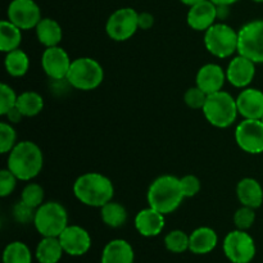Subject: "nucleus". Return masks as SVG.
Masks as SVG:
<instances>
[{
    "instance_id": "nucleus-1",
    "label": "nucleus",
    "mask_w": 263,
    "mask_h": 263,
    "mask_svg": "<svg viewBox=\"0 0 263 263\" xmlns=\"http://www.w3.org/2000/svg\"><path fill=\"white\" fill-rule=\"evenodd\" d=\"M72 190L80 203L92 208H102L115 197L113 182L99 172H86L79 176Z\"/></svg>"
},
{
    "instance_id": "nucleus-2",
    "label": "nucleus",
    "mask_w": 263,
    "mask_h": 263,
    "mask_svg": "<svg viewBox=\"0 0 263 263\" xmlns=\"http://www.w3.org/2000/svg\"><path fill=\"white\" fill-rule=\"evenodd\" d=\"M44 167V154L40 146L31 140L15 144L8 153L7 168L10 170L21 181H31L39 176Z\"/></svg>"
},
{
    "instance_id": "nucleus-3",
    "label": "nucleus",
    "mask_w": 263,
    "mask_h": 263,
    "mask_svg": "<svg viewBox=\"0 0 263 263\" xmlns=\"http://www.w3.org/2000/svg\"><path fill=\"white\" fill-rule=\"evenodd\" d=\"M146 199L149 207L159 211L164 216L175 212L185 199L180 179L172 175L157 177L149 186Z\"/></svg>"
},
{
    "instance_id": "nucleus-4",
    "label": "nucleus",
    "mask_w": 263,
    "mask_h": 263,
    "mask_svg": "<svg viewBox=\"0 0 263 263\" xmlns=\"http://www.w3.org/2000/svg\"><path fill=\"white\" fill-rule=\"evenodd\" d=\"M202 112L205 120L215 127H230L239 116L236 98L225 90L208 95Z\"/></svg>"
},
{
    "instance_id": "nucleus-5",
    "label": "nucleus",
    "mask_w": 263,
    "mask_h": 263,
    "mask_svg": "<svg viewBox=\"0 0 263 263\" xmlns=\"http://www.w3.org/2000/svg\"><path fill=\"white\" fill-rule=\"evenodd\" d=\"M67 80L73 89L90 91L98 89L103 84L104 69L97 59L80 57L72 61Z\"/></svg>"
},
{
    "instance_id": "nucleus-6",
    "label": "nucleus",
    "mask_w": 263,
    "mask_h": 263,
    "mask_svg": "<svg viewBox=\"0 0 263 263\" xmlns=\"http://www.w3.org/2000/svg\"><path fill=\"white\" fill-rule=\"evenodd\" d=\"M204 46L210 54L220 59L238 54L239 33L235 28L222 22H216L204 32Z\"/></svg>"
},
{
    "instance_id": "nucleus-7",
    "label": "nucleus",
    "mask_w": 263,
    "mask_h": 263,
    "mask_svg": "<svg viewBox=\"0 0 263 263\" xmlns=\"http://www.w3.org/2000/svg\"><path fill=\"white\" fill-rule=\"evenodd\" d=\"M33 226L41 236L58 238L68 226V213L58 202H44L36 210Z\"/></svg>"
},
{
    "instance_id": "nucleus-8",
    "label": "nucleus",
    "mask_w": 263,
    "mask_h": 263,
    "mask_svg": "<svg viewBox=\"0 0 263 263\" xmlns=\"http://www.w3.org/2000/svg\"><path fill=\"white\" fill-rule=\"evenodd\" d=\"M139 13L134 8L125 7L116 9L108 17L105 32L113 41L123 43L133 37L139 30Z\"/></svg>"
},
{
    "instance_id": "nucleus-9",
    "label": "nucleus",
    "mask_w": 263,
    "mask_h": 263,
    "mask_svg": "<svg viewBox=\"0 0 263 263\" xmlns=\"http://www.w3.org/2000/svg\"><path fill=\"white\" fill-rule=\"evenodd\" d=\"M223 253L231 263H249L256 256V243L248 231L235 230L230 231L223 239Z\"/></svg>"
},
{
    "instance_id": "nucleus-10",
    "label": "nucleus",
    "mask_w": 263,
    "mask_h": 263,
    "mask_svg": "<svg viewBox=\"0 0 263 263\" xmlns=\"http://www.w3.org/2000/svg\"><path fill=\"white\" fill-rule=\"evenodd\" d=\"M238 33V54L247 57L256 64H263V20L246 23Z\"/></svg>"
},
{
    "instance_id": "nucleus-11",
    "label": "nucleus",
    "mask_w": 263,
    "mask_h": 263,
    "mask_svg": "<svg viewBox=\"0 0 263 263\" xmlns=\"http://www.w3.org/2000/svg\"><path fill=\"white\" fill-rule=\"evenodd\" d=\"M41 18V9L35 0H12L8 5L7 20L22 31L35 28Z\"/></svg>"
},
{
    "instance_id": "nucleus-12",
    "label": "nucleus",
    "mask_w": 263,
    "mask_h": 263,
    "mask_svg": "<svg viewBox=\"0 0 263 263\" xmlns=\"http://www.w3.org/2000/svg\"><path fill=\"white\" fill-rule=\"evenodd\" d=\"M235 141L248 154L263 153V122L261 120H243L235 130Z\"/></svg>"
},
{
    "instance_id": "nucleus-13",
    "label": "nucleus",
    "mask_w": 263,
    "mask_h": 263,
    "mask_svg": "<svg viewBox=\"0 0 263 263\" xmlns=\"http://www.w3.org/2000/svg\"><path fill=\"white\" fill-rule=\"evenodd\" d=\"M72 59L62 46L45 48L41 55V67L50 80L67 79Z\"/></svg>"
},
{
    "instance_id": "nucleus-14",
    "label": "nucleus",
    "mask_w": 263,
    "mask_h": 263,
    "mask_svg": "<svg viewBox=\"0 0 263 263\" xmlns=\"http://www.w3.org/2000/svg\"><path fill=\"white\" fill-rule=\"evenodd\" d=\"M58 238L64 253L69 256H84L91 248V236L82 226L68 225Z\"/></svg>"
},
{
    "instance_id": "nucleus-15",
    "label": "nucleus",
    "mask_w": 263,
    "mask_h": 263,
    "mask_svg": "<svg viewBox=\"0 0 263 263\" xmlns=\"http://www.w3.org/2000/svg\"><path fill=\"white\" fill-rule=\"evenodd\" d=\"M256 76V63L241 54L233 57L226 68V79L230 85L238 89L249 87Z\"/></svg>"
},
{
    "instance_id": "nucleus-16",
    "label": "nucleus",
    "mask_w": 263,
    "mask_h": 263,
    "mask_svg": "<svg viewBox=\"0 0 263 263\" xmlns=\"http://www.w3.org/2000/svg\"><path fill=\"white\" fill-rule=\"evenodd\" d=\"M217 21V5L211 0H203L189 7L186 22L194 31L205 32Z\"/></svg>"
},
{
    "instance_id": "nucleus-17",
    "label": "nucleus",
    "mask_w": 263,
    "mask_h": 263,
    "mask_svg": "<svg viewBox=\"0 0 263 263\" xmlns=\"http://www.w3.org/2000/svg\"><path fill=\"white\" fill-rule=\"evenodd\" d=\"M226 79V71L216 63H207L200 67L195 76V85L207 95L223 90Z\"/></svg>"
},
{
    "instance_id": "nucleus-18",
    "label": "nucleus",
    "mask_w": 263,
    "mask_h": 263,
    "mask_svg": "<svg viewBox=\"0 0 263 263\" xmlns=\"http://www.w3.org/2000/svg\"><path fill=\"white\" fill-rule=\"evenodd\" d=\"M238 112L244 120H261L263 117V91L246 87L236 97Z\"/></svg>"
},
{
    "instance_id": "nucleus-19",
    "label": "nucleus",
    "mask_w": 263,
    "mask_h": 263,
    "mask_svg": "<svg viewBox=\"0 0 263 263\" xmlns=\"http://www.w3.org/2000/svg\"><path fill=\"white\" fill-rule=\"evenodd\" d=\"M134 223L141 236L153 238V236H158L163 231L166 220H164L163 213L148 205V208H144L136 213Z\"/></svg>"
},
{
    "instance_id": "nucleus-20",
    "label": "nucleus",
    "mask_w": 263,
    "mask_h": 263,
    "mask_svg": "<svg viewBox=\"0 0 263 263\" xmlns=\"http://www.w3.org/2000/svg\"><path fill=\"white\" fill-rule=\"evenodd\" d=\"M236 197L241 205L257 210L263 203V187L253 177H244L236 185Z\"/></svg>"
},
{
    "instance_id": "nucleus-21",
    "label": "nucleus",
    "mask_w": 263,
    "mask_h": 263,
    "mask_svg": "<svg viewBox=\"0 0 263 263\" xmlns=\"http://www.w3.org/2000/svg\"><path fill=\"white\" fill-rule=\"evenodd\" d=\"M189 251L194 254H208L217 247L218 235L212 228L202 226L189 235Z\"/></svg>"
},
{
    "instance_id": "nucleus-22",
    "label": "nucleus",
    "mask_w": 263,
    "mask_h": 263,
    "mask_svg": "<svg viewBox=\"0 0 263 263\" xmlns=\"http://www.w3.org/2000/svg\"><path fill=\"white\" fill-rule=\"evenodd\" d=\"M134 259L133 247L123 239L110 240L103 249L102 263H134Z\"/></svg>"
},
{
    "instance_id": "nucleus-23",
    "label": "nucleus",
    "mask_w": 263,
    "mask_h": 263,
    "mask_svg": "<svg viewBox=\"0 0 263 263\" xmlns=\"http://www.w3.org/2000/svg\"><path fill=\"white\" fill-rule=\"evenodd\" d=\"M35 32L37 41L45 48L58 46L63 39L62 26L59 25L58 21L49 17L41 18V21L35 27Z\"/></svg>"
},
{
    "instance_id": "nucleus-24",
    "label": "nucleus",
    "mask_w": 263,
    "mask_h": 263,
    "mask_svg": "<svg viewBox=\"0 0 263 263\" xmlns=\"http://www.w3.org/2000/svg\"><path fill=\"white\" fill-rule=\"evenodd\" d=\"M64 251L59 238L43 236L36 247L35 256L39 263H58L62 259Z\"/></svg>"
},
{
    "instance_id": "nucleus-25",
    "label": "nucleus",
    "mask_w": 263,
    "mask_h": 263,
    "mask_svg": "<svg viewBox=\"0 0 263 263\" xmlns=\"http://www.w3.org/2000/svg\"><path fill=\"white\" fill-rule=\"evenodd\" d=\"M22 44V30L8 20L0 22V50L3 53L20 49Z\"/></svg>"
},
{
    "instance_id": "nucleus-26",
    "label": "nucleus",
    "mask_w": 263,
    "mask_h": 263,
    "mask_svg": "<svg viewBox=\"0 0 263 263\" xmlns=\"http://www.w3.org/2000/svg\"><path fill=\"white\" fill-rule=\"evenodd\" d=\"M15 107L22 113L23 117H35L43 112L44 98L37 91L27 90V91H23L18 95Z\"/></svg>"
},
{
    "instance_id": "nucleus-27",
    "label": "nucleus",
    "mask_w": 263,
    "mask_h": 263,
    "mask_svg": "<svg viewBox=\"0 0 263 263\" xmlns=\"http://www.w3.org/2000/svg\"><path fill=\"white\" fill-rule=\"evenodd\" d=\"M5 71L12 77H23L30 69V58L22 49H15L5 54Z\"/></svg>"
},
{
    "instance_id": "nucleus-28",
    "label": "nucleus",
    "mask_w": 263,
    "mask_h": 263,
    "mask_svg": "<svg viewBox=\"0 0 263 263\" xmlns=\"http://www.w3.org/2000/svg\"><path fill=\"white\" fill-rule=\"evenodd\" d=\"M127 216L126 208L115 200H110L109 203L100 208V217L108 228L118 229L123 226L127 221Z\"/></svg>"
},
{
    "instance_id": "nucleus-29",
    "label": "nucleus",
    "mask_w": 263,
    "mask_h": 263,
    "mask_svg": "<svg viewBox=\"0 0 263 263\" xmlns=\"http://www.w3.org/2000/svg\"><path fill=\"white\" fill-rule=\"evenodd\" d=\"M3 263H32L31 249L22 241H12L3 252Z\"/></svg>"
},
{
    "instance_id": "nucleus-30",
    "label": "nucleus",
    "mask_w": 263,
    "mask_h": 263,
    "mask_svg": "<svg viewBox=\"0 0 263 263\" xmlns=\"http://www.w3.org/2000/svg\"><path fill=\"white\" fill-rule=\"evenodd\" d=\"M189 235L182 230H172L164 236V246L171 253L180 254L189 251Z\"/></svg>"
},
{
    "instance_id": "nucleus-31",
    "label": "nucleus",
    "mask_w": 263,
    "mask_h": 263,
    "mask_svg": "<svg viewBox=\"0 0 263 263\" xmlns=\"http://www.w3.org/2000/svg\"><path fill=\"white\" fill-rule=\"evenodd\" d=\"M44 198H45L44 187L36 182H28L21 193V200L33 210H37L43 204Z\"/></svg>"
},
{
    "instance_id": "nucleus-32",
    "label": "nucleus",
    "mask_w": 263,
    "mask_h": 263,
    "mask_svg": "<svg viewBox=\"0 0 263 263\" xmlns=\"http://www.w3.org/2000/svg\"><path fill=\"white\" fill-rule=\"evenodd\" d=\"M17 133L12 123L3 121L0 123V152L8 154L17 144Z\"/></svg>"
},
{
    "instance_id": "nucleus-33",
    "label": "nucleus",
    "mask_w": 263,
    "mask_h": 263,
    "mask_svg": "<svg viewBox=\"0 0 263 263\" xmlns=\"http://www.w3.org/2000/svg\"><path fill=\"white\" fill-rule=\"evenodd\" d=\"M233 221L236 229L248 231L254 225V222H256V210L251 207H246V205H241L234 213Z\"/></svg>"
},
{
    "instance_id": "nucleus-34",
    "label": "nucleus",
    "mask_w": 263,
    "mask_h": 263,
    "mask_svg": "<svg viewBox=\"0 0 263 263\" xmlns=\"http://www.w3.org/2000/svg\"><path fill=\"white\" fill-rule=\"evenodd\" d=\"M208 95L203 91L202 89L195 85V86L189 87L184 94V103L192 109H203L207 100Z\"/></svg>"
},
{
    "instance_id": "nucleus-35",
    "label": "nucleus",
    "mask_w": 263,
    "mask_h": 263,
    "mask_svg": "<svg viewBox=\"0 0 263 263\" xmlns=\"http://www.w3.org/2000/svg\"><path fill=\"white\" fill-rule=\"evenodd\" d=\"M18 95L14 89L7 84H2L0 86V115L4 116L17 104Z\"/></svg>"
},
{
    "instance_id": "nucleus-36",
    "label": "nucleus",
    "mask_w": 263,
    "mask_h": 263,
    "mask_svg": "<svg viewBox=\"0 0 263 263\" xmlns=\"http://www.w3.org/2000/svg\"><path fill=\"white\" fill-rule=\"evenodd\" d=\"M17 176L10 170L4 168L0 171V197L7 198L14 192L17 186Z\"/></svg>"
},
{
    "instance_id": "nucleus-37",
    "label": "nucleus",
    "mask_w": 263,
    "mask_h": 263,
    "mask_svg": "<svg viewBox=\"0 0 263 263\" xmlns=\"http://www.w3.org/2000/svg\"><path fill=\"white\" fill-rule=\"evenodd\" d=\"M35 212L36 210L28 207L27 204L20 200L14 204L13 207V218L17 221L18 223H22V225H27V223L33 222V218H35Z\"/></svg>"
},
{
    "instance_id": "nucleus-38",
    "label": "nucleus",
    "mask_w": 263,
    "mask_h": 263,
    "mask_svg": "<svg viewBox=\"0 0 263 263\" xmlns=\"http://www.w3.org/2000/svg\"><path fill=\"white\" fill-rule=\"evenodd\" d=\"M180 184H181V189L185 198L195 197L202 187L200 180L195 175H185V176L180 177Z\"/></svg>"
},
{
    "instance_id": "nucleus-39",
    "label": "nucleus",
    "mask_w": 263,
    "mask_h": 263,
    "mask_svg": "<svg viewBox=\"0 0 263 263\" xmlns=\"http://www.w3.org/2000/svg\"><path fill=\"white\" fill-rule=\"evenodd\" d=\"M139 23V30H151L154 26V15L149 12H141L139 13L138 18Z\"/></svg>"
},
{
    "instance_id": "nucleus-40",
    "label": "nucleus",
    "mask_w": 263,
    "mask_h": 263,
    "mask_svg": "<svg viewBox=\"0 0 263 263\" xmlns=\"http://www.w3.org/2000/svg\"><path fill=\"white\" fill-rule=\"evenodd\" d=\"M4 117L7 118V122L12 123V125H15V123H20L21 121H22L23 115L20 112V110H18L17 107H14V108H12L9 112L5 113Z\"/></svg>"
},
{
    "instance_id": "nucleus-41",
    "label": "nucleus",
    "mask_w": 263,
    "mask_h": 263,
    "mask_svg": "<svg viewBox=\"0 0 263 263\" xmlns=\"http://www.w3.org/2000/svg\"><path fill=\"white\" fill-rule=\"evenodd\" d=\"M230 14V5H217V20H226Z\"/></svg>"
},
{
    "instance_id": "nucleus-42",
    "label": "nucleus",
    "mask_w": 263,
    "mask_h": 263,
    "mask_svg": "<svg viewBox=\"0 0 263 263\" xmlns=\"http://www.w3.org/2000/svg\"><path fill=\"white\" fill-rule=\"evenodd\" d=\"M211 2L215 3L216 5H233L238 3L239 0H211Z\"/></svg>"
},
{
    "instance_id": "nucleus-43",
    "label": "nucleus",
    "mask_w": 263,
    "mask_h": 263,
    "mask_svg": "<svg viewBox=\"0 0 263 263\" xmlns=\"http://www.w3.org/2000/svg\"><path fill=\"white\" fill-rule=\"evenodd\" d=\"M184 5H187V7H192V5L197 4V3L203 2V0H180Z\"/></svg>"
},
{
    "instance_id": "nucleus-44",
    "label": "nucleus",
    "mask_w": 263,
    "mask_h": 263,
    "mask_svg": "<svg viewBox=\"0 0 263 263\" xmlns=\"http://www.w3.org/2000/svg\"><path fill=\"white\" fill-rule=\"evenodd\" d=\"M252 2H254V3H263V0H252Z\"/></svg>"
},
{
    "instance_id": "nucleus-45",
    "label": "nucleus",
    "mask_w": 263,
    "mask_h": 263,
    "mask_svg": "<svg viewBox=\"0 0 263 263\" xmlns=\"http://www.w3.org/2000/svg\"><path fill=\"white\" fill-rule=\"evenodd\" d=\"M261 121H262V122H263V117H262V118H261Z\"/></svg>"
}]
</instances>
